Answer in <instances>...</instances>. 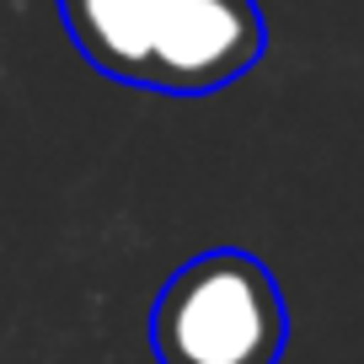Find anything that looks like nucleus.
Returning a JSON list of instances; mask_svg holds the SVG:
<instances>
[{
	"mask_svg": "<svg viewBox=\"0 0 364 364\" xmlns=\"http://www.w3.org/2000/svg\"><path fill=\"white\" fill-rule=\"evenodd\" d=\"M284 343V289L268 262L241 247L188 257L150 306V348L161 364H279Z\"/></svg>",
	"mask_w": 364,
	"mask_h": 364,
	"instance_id": "1",
	"label": "nucleus"
},
{
	"mask_svg": "<svg viewBox=\"0 0 364 364\" xmlns=\"http://www.w3.org/2000/svg\"><path fill=\"white\" fill-rule=\"evenodd\" d=\"M268 48L257 0H171L166 27L150 54L145 91L166 97H209L241 80Z\"/></svg>",
	"mask_w": 364,
	"mask_h": 364,
	"instance_id": "2",
	"label": "nucleus"
},
{
	"mask_svg": "<svg viewBox=\"0 0 364 364\" xmlns=\"http://www.w3.org/2000/svg\"><path fill=\"white\" fill-rule=\"evenodd\" d=\"M166 11L171 0H59L70 43L124 86L150 80V54L166 27Z\"/></svg>",
	"mask_w": 364,
	"mask_h": 364,
	"instance_id": "3",
	"label": "nucleus"
}]
</instances>
